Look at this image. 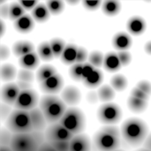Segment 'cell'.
<instances>
[{
    "label": "cell",
    "mask_w": 151,
    "mask_h": 151,
    "mask_svg": "<svg viewBox=\"0 0 151 151\" xmlns=\"http://www.w3.org/2000/svg\"><path fill=\"white\" fill-rule=\"evenodd\" d=\"M13 134L6 127H2L0 132V146L7 147L10 146Z\"/></svg>",
    "instance_id": "obj_36"
},
{
    "label": "cell",
    "mask_w": 151,
    "mask_h": 151,
    "mask_svg": "<svg viewBox=\"0 0 151 151\" xmlns=\"http://www.w3.org/2000/svg\"><path fill=\"white\" fill-rule=\"evenodd\" d=\"M18 81L32 83L35 80V74L32 71L27 69H21L18 72Z\"/></svg>",
    "instance_id": "obj_37"
},
{
    "label": "cell",
    "mask_w": 151,
    "mask_h": 151,
    "mask_svg": "<svg viewBox=\"0 0 151 151\" xmlns=\"http://www.w3.org/2000/svg\"><path fill=\"white\" fill-rule=\"evenodd\" d=\"M91 141L88 135L84 134L74 135L70 142L69 151H91Z\"/></svg>",
    "instance_id": "obj_13"
},
{
    "label": "cell",
    "mask_w": 151,
    "mask_h": 151,
    "mask_svg": "<svg viewBox=\"0 0 151 151\" xmlns=\"http://www.w3.org/2000/svg\"><path fill=\"white\" fill-rule=\"evenodd\" d=\"M45 4L52 15H58L65 9V3L61 0H50L47 1Z\"/></svg>",
    "instance_id": "obj_33"
},
{
    "label": "cell",
    "mask_w": 151,
    "mask_h": 151,
    "mask_svg": "<svg viewBox=\"0 0 151 151\" xmlns=\"http://www.w3.org/2000/svg\"><path fill=\"white\" fill-rule=\"evenodd\" d=\"M102 4H103L102 1H88V0L82 1L83 7L88 11L97 10L98 8L102 7Z\"/></svg>",
    "instance_id": "obj_39"
},
{
    "label": "cell",
    "mask_w": 151,
    "mask_h": 151,
    "mask_svg": "<svg viewBox=\"0 0 151 151\" xmlns=\"http://www.w3.org/2000/svg\"><path fill=\"white\" fill-rule=\"evenodd\" d=\"M38 151H57L49 142H47L46 141L41 145L40 149Z\"/></svg>",
    "instance_id": "obj_51"
},
{
    "label": "cell",
    "mask_w": 151,
    "mask_h": 151,
    "mask_svg": "<svg viewBox=\"0 0 151 151\" xmlns=\"http://www.w3.org/2000/svg\"><path fill=\"white\" fill-rule=\"evenodd\" d=\"M127 105L129 109L134 112H142L147 108L148 101L142 100L134 96H130L127 100Z\"/></svg>",
    "instance_id": "obj_29"
},
{
    "label": "cell",
    "mask_w": 151,
    "mask_h": 151,
    "mask_svg": "<svg viewBox=\"0 0 151 151\" xmlns=\"http://www.w3.org/2000/svg\"><path fill=\"white\" fill-rule=\"evenodd\" d=\"M10 56V50L7 46L5 45H1L0 46V59L2 61L7 59Z\"/></svg>",
    "instance_id": "obj_47"
},
{
    "label": "cell",
    "mask_w": 151,
    "mask_h": 151,
    "mask_svg": "<svg viewBox=\"0 0 151 151\" xmlns=\"http://www.w3.org/2000/svg\"><path fill=\"white\" fill-rule=\"evenodd\" d=\"M87 100L90 104H96L99 101V97L97 95V92L95 91H90L87 94Z\"/></svg>",
    "instance_id": "obj_50"
},
{
    "label": "cell",
    "mask_w": 151,
    "mask_h": 151,
    "mask_svg": "<svg viewBox=\"0 0 151 151\" xmlns=\"http://www.w3.org/2000/svg\"><path fill=\"white\" fill-rule=\"evenodd\" d=\"M39 108L50 125L59 122L67 110L65 102L55 95L43 96L40 99Z\"/></svg>",
    "instance_id": "obj_3"
},
{
    "label": "cell",
    "mask_w": 151,
    "mask_h": 151,
    "mask_svg": "<svg viewBox=\"0 0 151 151\" xmlns=\"http://www.w3.org/2000/svg\"><path fill=\"white\" fill-rule=\"evenodd\" d=\"M32 128L34 132H42L44 133L47 127V120L42 113V111L40 110V108H35L29 111Z\"/></svg>",
    "instance_id": "obj_12"
},
{
    "label": "cell",
    "mask_w": 151,
    "mask_h": 151,
    "mask_svg": "<svg viewBox=\"0 0 151 151\" xmlns=\"http://www.w3.org/2000/svg\"><path fill=\"white\" fill-rule=\"evenodd\" d=\"M50 12L44 3L38 4L37 6L32 11V18L34 19L35 21L38 23L46 22L50 19Z\"/></svg>",
    "instance_id": "obj_22"
},
{
    "label": "cell",
    "mask_w": 151,
    "mask_h": 151,
    "mask_svg": "<svg viewBox=\"0 0 151 151\" xmlns=\"http://www.w3.org/2000/svg\"><path fill=\"white\" fill-rule=\"evenodd\" d=\"M104 56L100 51H93L88 56V63L91 64L96 69L104 65Z\"/></svg>",
    "instance_id": "obj_34"
},
{
    "label": "cell",
    "mask_w": 151,
    "mask_h": 151,
    "mask_svg": "<svg viewBox=\"0 0 151 151\" xmlns=\"http://www.w3.org/2000/svg\"><path fill=\"white\" fill-rule=\"evenodd\" d=\"M14 28L19 32V33H29L30 31L33 30L34 26H35V20L32 18V16L28 14H25L16 21H14Z\"/></svg>",
    "instance_id": "obj_16"
},
{
    "label": "cell",
    "mask_w": 151,
    "mask_h": 151,
    "mask_svg": "<svg viewBox=\"0 0 151 151\" xmlns=\"http://www.w3.org/2000/svg\"><path fill=\"white\" fill-rule=\"evenodd\" d=\"M50 47L54 55V58H61L66 45L64 40L60 38H54L50 41Z\"/></svg>",
    "instance_id": "obj_31"
},
{
    "label": "cell",
    "mask_w": 151,
    "mask_h": 151,
    "mask_svg": "<svg viewBox=\"0 0 151 151\" xmlns=\"http://www.w3.org/2000/svg\"><path fill=\"white\" fill-rule=\"evenodd\" d=\"M137 88L139 89H141L142 92H144L146 95H148L149 96L151 95V83L147 81H142L140 82H138L137 84Z\"/></svg>",
    "instance_id": "obj_43"
},
{
    "label": "cell",
    "mask_w": 151,
    "mask_h": 151,
    "mask_svg": "<svg viewBox=\"0 0 151 151\" xmlns=\"http://www.w3.org/2000/svg\"><path fill=\"white\" fill-rule=\"evenodd\" d=\"M19 3L20 4V5L27 11H33L38 4L37 1H19Z\"/></svg>",
    "instance_id": "obj_46"
},
{
    "label": "cell",
    "mask_w": 151,
    "mask_h": 151,
    "mask_svg": "<svg viewBox=\"0 0 151 151\" xmlns=\"http://www.w3.org/2000/svg\"><path fill=\"white\" fill-rule=\"evenodd\" d=\"M82 68H83V64L75 63L74 65H71L69 69V74L71 78L76 81H82Z\"/></svg>",
    "instance_id": "obj_35"
},
{
    "label": "cell",
    "mask_w": 151,
    "mask_h": 151,
    "mask_svg": "<svg viewBox=\"0 0 151 151\" xmlns=\"http://www.w3.org/2000/svg\"><path fill=\"white\" fill-rule=\"evenodd\" d=\"M145 51L151 55V41H149L146 44H145Z\"/></svg>",
    "instance_id": "obj_53"
},
{
    "label": "cell",
    "mask_w": 151,
    "mask_h": 151,
    "mask_svg": "<svg viewBox=\"0 0 151 151\" xmlns=\"http://www.w3.org/2000/svg\"><path fill=\"white\" fill-rule=\"evenodd\" d=\"M87 58H88V55L87 50L85 48H83V47H78V53H77L76 63L84 64L85 61L87 60Z\"/></svg>",
    "instance_id": "obj_42"
},
{
    "label": "cell",
    "mask_w": 151,
    "mask_h": 151,
    "mask_svg": "<svg viewBox=\"0 0 151 151\" xmlns=\"http://www.w3.org/2000/svg\"><path fill=\"white\" fill-rule=\"evenodd\" d=\"M97 118L103 124L114 126L120 121L122 118V111L118 104L106 103L99 107L97 111Z\"/></svg>",
    "instance_id": "obj_7"
},
{
    "label": "cell",
    "mask_w": 151,
    "mask_h": 151,
    "mask_svg": "<svg viewBox=\"0 0 151 151\" xmlns=\"http://www.w3.org/2000/svg\"><path fill=\"white\" fill-rule=\"evenodd\" d=\"M104 66L105 70L110 73H115V72L119 71L122 65L119 62L118 53L109 52L108 54H106L104 56Z\"/></svg>",
    "instance_id": "obj_19"
},
{
    "label": "cell",
    "mask_w": 151,
    "mask_h": 151,
    "mask_svg": "<svg viewBox=\"0 0 151 151\" xmlns=\"http://www.w3.org/2000/svg\"><path fill=\"white\" fill-rule=\"evenodd\" d=\"M120 131L125 142L134 147L142 144L148 136L147 125L137 118L127 119L123 123Z\"/></svg>",
    "instance_id": "obj_2"
},
{
    "label": "cell",
    "mask_w": 151,
    "mask_h": 151,
    "mask_svg": "<svg viewBox=\"0 0 151 151\" xmlns=\"http://www.w3.org/2000/svg\"><path fill=\"white\" fill-rule=\"evenodd\" d=\"M128 31L134 35H142L146 28V23L143 19L138 16H134L131 18L127 24Z\"/></svg>",
    "instance_id": "obj_17"
},
{
    "label": "cell",
    "mask_w": 151,
    "mask_h": 151,
    "mask_svg": "<svg viewBox=\"0 0 151 151\" xmlns=\"http://www.w3.org/2000/svg\"><path fill=\"white\" fill-rule=\"evenodd\" d=\"M34 45L29 41H19L12 46V52L16 57L21 58L34 51Z\"/></svg>",
    "instance_id": "obj_20"
},
{
    "label": "cell",
    "mask_w": 151,
    "mask_h": 151,
    "mask_svg": "<svg viewBox=\"0 0 151 151\" xmlns=\"http://www.w3.org/2000/svg\"><path fill=\"white\" fill-rule=\"evenodd\" d=\"M104 79V75L103 73L99 70V69H95V71L87 78L83 81L84 85L87 88H94L98 87L99 85H101L102 81Z\"/></svg>",
    "instance_id": "obj_24"
},
{
    "label": "cell",
    "mask_w": 151,
    "mask_h": 151,
    "mask_svg": "<svg viewBox=\"0 0 151 151\" xmlns=\"http://www.w3.org/2000/svg\"><path fill=\"white\" fill-rule=\"evenodd\" d=\"M114 151H123V150H114Z\"/></svg>",
    "instance_id": "obj_58"
},
{
    "label": "cell",
    "mask_w": 151,
    "mask_h": 151,
    "mask_svg": "<svg viewBox=\"0 0 151 151\" xmlns=\"http://www.w3.org/2000/svg\"><path fill=\"white\" fill-rule=\"evenodd\" d=\"M121 131L116 126H106L99 129L93 139L94 146L98 151L117 150L121 143Z\"/></svg>",
    "instance_id": "obj_1"
},
{
    "label": "cell",
    "mask_w": 151,
    "mask_h": 151,
    "mask_svg": "<svg viewBox=\"0 0 151 151\" xmlns=\"http://www.w3.org/2000/svg\"><path fill=\"white\" fill-rule=\"evenodd\" d=\"M59 123L73 135L82 134L86 126L84 113L76 107H70L66 110Z\"/></svg>",
    "instance_id": "obj_5"
},
{
    "label": "cell",
    "mask_w": 151,
    "mask_h": 151,
    "mask_svg": "<svg viewBox=\"0 0 151 151\" xmlns=\"http://www.w3.org/2000/svg\"><path fill=\"white\" fill-rule=\"evenodd\" d=\"M61 99L65 102V104L74 106L77 105L81 99V95L80 90L73 86H68L64 88L61 93Z\"/></svg>",
    "instance_id": "obj_14"
},
{
    "label": "cell",
    "mask_w": 151,
    "mask_h": 151,
    "mask_svg": "<svg viewBox=\"0 0 151 151\" xmlns=\"http://www.w3.org/2000/svg\"><path fill=\"white\" fill-rule=\"evenodd\" d=\"M67 3H68V4H78L79 2H78V1H76V2H73V1H68Z\"/></svg>",
    "instance_id": "obj_56"
},
{
    "label": "cell",
    "mask_w": 151,
    "mask_h": 151,
    "mask_svg": "<svg viewBox=\"0 0 151 151\" xmlns=\"http://www.w3.org/2000/svg\"><path fill=\"white\" fill-rule=\"evenodd\" d=\"M121 10V4L116 0H107L102 4V11L106 16H115Z\"/></svg>",
    "instance_id": "obj_23"
},
{
    "label": "cell",
    "mask_w": 151,
    "mask_h": 151,
    "mask_svg": "<svg viewBox=\"0 0 151 151\" xmlns=\"http://www.w3.org/2000/svg\"><path fill=\"white\" fill-rule=\"evenodd\" d=\"M57 70L54 66L50 65H42L36 73V80L38 82L42 83L45 81L46 80L50 79L53 75L57 74Z\"/></svg>",
    "instance_id": "obj_26"
},
{
    "label": "cell",
    "mask_w": 151,
    "mask_h": 151,
    "mask_svg": "<svg viewBox=\"0 0 151 151\" xmlns=\"http://www.w3.org/2000/svg\"><path fill=\"white\" fill-rule=\"evenodd\" d=\"M73 134L65 128L59 122L50 124L44 131V137L47 142H71Z\"/></svg>",
    "instance_id": "obj_8"
},
{
    "label": "cell",
    "mask_w": 151,
    "mask_h": 151,
    "mask_svg": "<svg viewBox=\"0 0 151 151\" xmlns=\"http://www.w3.org/2000/svg\"><path fill=\"white\" fill-rule=\"evenodd\" d=\"M112 45L115 49L119 50V51L127 50L132 45V39L127 33L119 32L113 36Z\"/></svg>",
    "instance_id": "obj_15"
},
{
    "label": "cell",
    "mask_w": 151,
    "mask_h": 151,
    "mask_svg": "<svg viewBox=\"0 0 151 151\" xmlns=\"http://www.w3.org/2000/svg\"><path fill=\"white\" fill-rule=\"evenodd\" d=\"M118 57L122 66H127L130 64L132 60V56L127 50H121L118 52Z\"/></svg>",
    "instance_id": "obj_38"
},
{
    "label": "cell",
    "mask_w": 151,
    "mask_h": 151,
    "mask_svg": "<svg viewBox=\"0 0 151 151\" xmlns=\"http://www.w3.org/2000/svg\"><path fill=\"white\" fill-rule=\"evenodd\" d=\"M17 74L16 67L11 64H3L0 68V75L1 81L4 82H8L12 81Z\"/></svg>",
    "instance_id": "obj_25"
},
{
    "label": "cell",
    "mask_w": 151,
    "mask_h": 151,
    "mask_svg": "<svg viewBox=\"0 0 151 151\" xmlns=\"http://www.w3.org/2000/svg\"><path fill=\"white\" fill-rule=\"evenodd\" d=\"M17 86L19 87L20 91H25V90H28V89H32V83L30 82H26V81H18L16 82Z\"/></svg>",
    "instance_id": "obj_49"
},
{
    "label": "cell",
    "mask_w": 151,
    "mask_h": 151,
    "mask_svg": "<svg viewBox=\"0 0 151 151\" xmlns=\"http://www.w3.org/2000/svg\"><path fill=\"white\" fill-rule=\"evenodd\" d=\"M95 67L89 64V63H84L83 64V68H82V81H84L85 79H87L94 71H95Z\"/></svg>",
    "instance_id": "obj_44"
},
{
    "label": "cell",
    "mask_w": 151,
    "mask_h": 151,
    "mask_svg": "<svg viewBox=\"0 0 151 151\" xmlns=\"http://www.w3.org/2000/svg\"><path fill=\"white\" fill-rule=\"evenodd\" d=\"M0 151H12V150L10 148V146H7V147L0 146Z\"/></svg>",
    "instance_id": "obj_55"
},
{
    "label": "cell",
    "mask_w": 151,
    "mask_h": 151,
    "mask_svg": "<svg viewBox=\"0 0 151 151\" xmlns=\"http://www.w3.org/2000/svg\"><path fill=\"white\" fill-rule=\"evenodd\" d=\"M143 149L151 151V133L147 136V138L143 142Z\"/></svg>",
    "instance_id": "obj_52"
},
{
    "label": "cell",
    "mask_w": 151,
    "mask_h": 151,
    "mask_svg": "<svg viewBox=\"0 0 151 151\" xmlns=\"http://www.w3.org/2000/svg\"><path fill=\"white\" fill-rule=\"evenodd\" d=\"M77 53H78V47L74 44H68L66 45L62 56H61V61L65 65H73L76 63L77 59Z\"/></svg>",
    "instance_id": "obj_21"
},
{
    "label": "cell",
    "mask_w": 151,
    "mask_h": 151,
    "mask_svg": "<svg viewBox=\"0 0 151 151\" xmlns=\"http://www.w3.org/2000/svg\"><path fill=\"white\" fill-rule=\"evenodd\" d=\"M25 12L26 10L19 2H13L9 6V19L12 21H16L26 14Z\"/></svg>",
    "instance_id": "obj_30"
},
{
    "label": "cell",
    "mask_w": 151,
    "mask_h": 151,
    "mask_svg": "<svg viewBox=\"0 0 151 151\" xmlns=\"http://www.w3.org/2000/svg\"><path fill=\"white\" fill-rule=\"evenodd\" d=\"M99 100L104 103H109L115 97V90L110 85H103L97 91Z\"/></svg>",
    "instance_id": "obj_28"
},
{
    "label": "cell",
    "mask_w": 151,
    "mask_h": 151,
    "mask_svg": "<svg viewBox=\"0 0 151 151\" xmlns=\"http://www.w3.org/2000/svg\"><path fill=\"white\" fill-rule=\"evenodd\" d=\"M49 143L57 151L70 150V142H53Z\"/></svg>",
    "instance_id": "obj_40"
},
{
    "label": "cell",
    "mask_w": 151,
    "mask_h": 151,
    "mask_svg": "<svg viewBox=\"0 0 151 151\" xmlns=\"http://www.w3.org/2000/svg\"><path fill=\"white\" fill-rule=\"evenodd\" d=\"M19 64L22 67V69L27 70H34L39 65V56L36 52L33 51L26 56L19 58Z\"/></svg>",
    "instance_id": "obj_18"
},
{
    "label": "cell",
    "mask_w": 151,
    "mask_h": 151,
    "mask_svg": "<svg viewBox=\"0 0 151 151\" xmlns=\"http://www.w3.org/2000/svg\"><path fill=\"white\" fill-rule=\"evenodd\" d=\"M9 6L7 4H1L0 5V16L2 19L9 18Z\"/></svg>",
    "instance_id": "obj_48"
},
{
    "label": "cell",
    "mask_w": 151,
    "mask_h": 151,
    "mask_svg": "<svg viewBox=\"0 0 151 151\" xmlns=\"http://www.w3.org/2000/svg\"><path fill=\"white\" fill-rule=\"evenodd\" d=\"M0 26H1V36L4 35V21L1 19L0 20Z\"/></svg>",
    "instance_id": "obj_54"
},
{
    "label": "cell",
    "mask_w": 151,
    "mask_h": 151,
    "mask_svg": "<svg viewBox=\"0 0 151 151\" xmlns=\"http://www.w3.org/2000/svg\"><path fill=\"white\" fill-rule=\"evenodd\" d=\"M131 96H134V97H136V98H139V99H142V100H145V101H148L149 100V97H150L148 95H146L144 92H142L137 87L132 89V91H131Z\"/></svg>",
    "instance_id": "obj_45"
},
{
    "label": "cell",
    "mask_w": 151,
    "mask_h": 151,
    "mask_svg": "<svg viewBox=\"0 0 151 151\" xmlns=\"http://www.w3.org/2000/svg\"><path fill=\"white\" fill-rule=\"evenodd\" d=\"M138 151H150V150H145V149H141V150H139Z\"/></svg>",
    "instance_id": "obj_57"
},
{
    "label": "cell",
    "mask_w": 151,
    "mask_h": 151,
    "mask_svg": "<svg viewBox=\"0 0 151 151\" xmlns=\"http://www.w3.org/2000/svg\"><path fill=\"white\" fill-rule=\"evenodd\" d=\"M20 90L16 83H6L3 85L1 88V99L2 103L8 105H14Z\"/></svg>",
    "instance_id": "obj_11"
},
{
    "label": "cell",
    "mask_w": 151,
    "mask_h": 151,
    "mask_svg": "<svg viewBox=\"0 0 151 151\" xmlns=\"http://www.w3.org/2000/svg\"><path fill=\"white\" fill-rule=\"evenodd\" d=\"M12 113V110L10 105L1 103V106H0V116H1V120L3 122H5L6 119H8V117L11 115Z\"/></svg>",
    "instance_id": "obj_41"
},
{
    "label": "cell",
    "mask_w": 151,
    "mask_h": 151,
    "mask_svg": "<svg viewBox=\"0 0 151 151\" xmlns=\"http://www.w3.org/2000/svg\"><path fill=\"white\" fill-rule=\"evenodd\" d=\"M64 87V80L58 73L53 75L45 81L40 83V88L47 95H56L62 90Z\"/></svg>",
    "instance_id": "obj_10"
},
{
    "label": "cell",
    "mask_w": 151,
    "mask_h": 151,
    "mask_svg": "<svg viewBox=\"0 0 151 151\" xmlns=\"http://www.w3.org/2000/svg\"><path fill=\"white\" fill-rule=\"evenodd\" d=\"M44 142V133L42 132L13 134L10 148L12 151H38Z\"/></svg>",
    "instance_id": "obj_4"
},
{
    "label": "cell",
    "mask_w": 151,
    "mask_h": 151,
    "mask_svg": "<svg viewBox=\"0 0 151 151\" xmlns=\"http://www.w3.org/2000/svg\"><path fill=\"white\" fill-rule=\"evenodd\" d=\"M5 127L12 134H26L33 132L29 111L15 109L6 119Z\"/></svg>",
    "instance_id": "obj_6"
},
{
    "label": "cell",
    "mask_w": 151,
    "mask_h": 151,
    "mask_svg": "<svg viewBox=\"0 0 151 151\" xmlns=\"http://www.w3.org/2000/svg\"><path fill=\"white\" fill-rule=\"evenodd\" d=\"M39 102V96L36 91L33 89H28L25 91H20L14 104V107L17 110L30 111L36 108Z\"/></svg>",
    "instance_id": "obj_9"
},
{
    "label": "cell",
    "mask_w": 151,
    "mask_h": 151,
    "mask_svg": "<svg viewBox=\"0 0 151 151\" xmlns=\"http://www.w3.org/2000/svg\"><path fill=\"white\" fill-rule=\"evenodd\" d=\"M127 78L122 74H117L111 80V86L117 91H123L127 87Z\"/></svg>",
    "instance_id": "obj_32"
},
{
    "label": "cell",
    "mask_w": 151,
    "mask_h": 151,
    "mask_svg": "<svg viewBox=\"0 0 151 151\" xmlns=\"http://www.w3.org/2000/svg\"><path fill=\"white\" fill-rule=\"evenodd\" d=\"M37 54L39 58L44 61H50L54 58V55L50 47V42H42L37 48Z\"/></svg>",
    "instance_id": "obj_27"
}]
</instances>
